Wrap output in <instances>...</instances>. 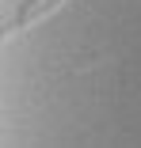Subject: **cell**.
Returning a JSON list of instances; mask_svg holds the SVG:
<instances>
[{
    "mask_svg": "<svg viewBox=\"0 0 141 148\" xmlns=\"http://www.w3.org/2000/svg\"><path fill=\"white\" fill-rule=\"evenodd\" d=\"M61 4H69V0H23V8H19L15 23H12V34H19V31H31L35 23L50 19V15L57 12Z\"/></svg>",
    "mask_w": 141,
    "mask_h": 148,
    "instance_id": "obj_1",
    "label": "cell"
}]
</instances>
